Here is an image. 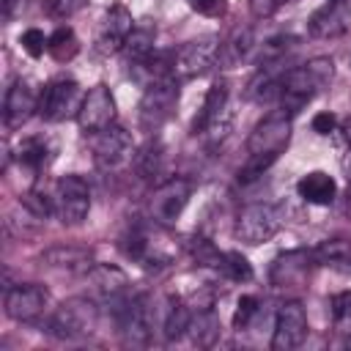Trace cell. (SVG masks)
<instances>
[{"mask_svg": "<svg viewBox=\"0 0 351 351\" xmlns=\"http://www.w3.org/2000/svg\"><path fill=\"white\" fill-rule=\"evenodd\" d=\"M288 140H291V118L288 115L271 112L263 121H258L247 137V156L239 167V181L241 184L258 181L280 159Z\"/></svg>", "mask_w": 351, "mask_h": 351, "instance_id": "cell-1", "label": "cell"}, {"mask_svg": "<svg viewBox=\"0 0 351 351\" xmlns=\"http://www.w3.org/2000/svg\"><path fill=\"white\" fill-rule=\"evenodd\" d=\"M335 74V63L332 58H313L307 60L304 66H296V69H288L285 77H282V85H280V96H277V107L282 115H296L302 112L313 96L329 85Z\"/></svg>", "mask_w": 351, "mask_h": 351, "instance_id": "cell-2", "label": "cell"}, {"mask_svg": "<svg viewBox=\"0 0 351 351\" xmlns=\"http://www.w3.org/2000/svg\"><path fill=\"white\" fill-rule=\"evenodd\" d=\"M123 252L145 266H165L176 258L178 252V241H173V236L167 233L165 225L159 222H148V225H134L123 241H121Z\"/></svg>", "mask_w": 351, "mask_h": 351, "instance_id": "cell-3", "label": "cell"}, {"mask_svg": "<svg viewBox=\"0 0 351 351\" xmlns=\"http://www.w3.org/2000/svg\"><path fill=\"white\" fill-rule=\"evenodd\" d=\"M99 326V307L88 296L66 299L47 321V332L58 340H82L90 337Z\"/></svg>", "mask_w": 351, "mask_h": 351, "instance_id": "cell-4", "label": "cell"}, {"mask_svg": "<svg viewBox=\"0 0 351 351\" xmlns=\"http://www.w3.org/2000/svg\"><path fill=\"white\" fill-rule=\"evenodd\" d=\"M156 321L162 326V310L148 299V296H132V299H123L115 310V324H118V332L123 335L126 343H148L154 329H156Z\"/></svg>", "mask_w": 351, "mask_h": 351, "instance_id": "cell-5", "label": "cell"}, {"mask_svg": "<svg viewBox=\"0 0 351 351\" xmlns=\"http://www.w3.org/2000/svg\"><path fill=\"white\" fill-rule=\"evenodd\" d=\"M49 203H52V214L63 222V225H80L88 211H90V189L88 181L82 176H60L52 184L49 192Z\"/></svg>", "mask_w": 351, "mask_h": 351, "instance_id": "cell-6", "label": "cell"}, {"mask_svg": "<svg viewBox=\"0 0 351 351\" xmlns=\"http://www.w3.org/2000/svg\"><path fill=\"white\" fill-rule=\"evenodd\" d=\"M228 99H230V88L225 80H217L206 99H203V107L197 110L195 121H192V132L195 134H206L211 143H219L228 132H230V121H233V112L228 107Z\"/></svg>", "mask_w": 351, "mask_h": 351, "instance_id": "cell-7", "label": "cell"}, {"mask_svg": "<svg viewBox=\"0 0 351 351\" xmlns=\"http://www.w3.org/2000/svg\"><path fill=\"white\" fill-rule=\"evenodd\" d=\"M176 101H178V80L173 74L145 85V93L140 99V129L148 134L159 132L162 123L173 115Z\"/></svg>", "mask_w": 351, "mask_h": 351, "instance_id": "cell-8", "label": "cell"}, {"mask_svg": "<svg viewBox=\"0 0 351 351\" xmlns=\"http://www.w3.org/2000/svg\"><path fill=\"white\" fill-rule=\"evenodd\" d=\"M285 217L282 208L274 203H250L239 211L236 217V239H241L244 244H263L269 239L277 236V230L282 228Z\"/></svg>", "mask_w": 351, "mask_h": 351, "instance_id": "cell-9", "label": "cell"}, {"mask_svg": "<svg viewBox=\"0 0 351 351\" xmlns=\"http://www.w3.org/2000/svg\"><path fill=\"white\" fill-rule=\"evenodd\" d=\"M52 296L44 285L38 282H19V285H5V299L3 307L8 318L19 324H38L49 313Z\"/></svg>", "mask_w": 351, "mask_h": 351, "instance_id": "cell-10", "label": "cell"}, {"mask_svg": "<svg viewBox=\"0 0 351 351\" xmlns=\"http://www.w3.org/2000/svg\"><path fill=\"white\" fill-rule=\"evenodd\" d=\"M192 192H195V186H192V181L184 178V176H173V178L162 181V184L151 192V200H148V214H151V219L159 222V225H165V228H170V225L184 214V208H186Z\"/></svg>", "mask_w": 351, "mask_h": 351, "instance_id": "cell-11", "label": "cell"}, {"mask_svg": "<svg viewBox=\"0 0 351 351\" xmlns=\"http://www.w3.org/2000/svg\"><path fill=\"white\" fill-rule=\"evenodd\" d=\"M217 60H219V38L203 36V38H192V41L181 44L173 52L170 71L176 80H192V77L206 74Z\"/></svg>", "mask_w": 351, "mask_h": 351, "instance_id": "cell-12", "label": "cell"}, {"mask_svg": "<svg viewBox=\"0 0 351 351\" xmlns=\"http://www.w3.org/2000/svg\"><path fill=\"white\" fill-rule=\"evenodd\" d=\"M82 88L74 80H52L41 93H38V115L49 123H60L69 121L74 115H80L82 107Z\"/></svg>", "mask_w": 351, "mask_h": 351, "instance_id": "cell-13", "label": "cell"}, {"mask_svg": "<svg viewBox=\"0 0 351 351\" xmlns=\"http://www.w3.org/2000/svg\"><path fill=\"white\" fill-rule=\"evenodd\" d=\"M132 156H134V143L126 129L112 123L93 134V159L104 173L126 167L132 162Z\"/></svg>", "mask_w": 351, "mask_h": 351, "instance_id": "cell-14", "label": "cell"}, {"mask_svg": "<svg viewBox=\"0 0 351 351\" xmlns=\"http://www.w3.org/2000/svg\"><path fill=\"white\" fill-rule=\"evenodd\" d=\"M77 121H80L82 132H88V134H96V132L112 126L115 123V96H112V90L101 82L93 85L82 99Z\"/></svg>", "mask_w": 351, "mask_h": 351, "instance_id": "cell-15", "label": "cell"}, {"mask_svg": "<svg viewBox=\"0 0 351 351\" xmlns=\"http://www.w3.org/2000/svg\"><path fill=\"white\" fill-rule=\"evenodd\" d=\"M307 313L299 302H285L277 310L274 332H271V348L274 351H291L304 343L307 337Z\"/></svg>", "mask_w": 351, "mask_h": 351, "instance_id": "cell-16", "label": "cell"}, {"mask_svg": "<svg viewBox=\"0 0 351 351\" xmlns=\"http://www.w3.org/2000/svg\"><path fill=\"white\" fill-rule=\"evenodd\" d=\"M315 266V258H313V250H288L282 255L274 258L271 263V282L277 288H296L307 280L310 269Z\"/></svg>", "mask_w": 351, "mask_h": 351, "instance_id": "cell-17", "label": "cell"}, {"mask_svg": "<svg viewBox=\"0 0 351 351\" xmlns=\"http://www.w3.org/2000/svg\"><path fill=\"white\" fill-rule=\"evenodd\" d=\"M351 25V11L343 5V0H326L318 11H313L307 30L315 38H340Z\"/></svg>", "mask_w": 351, "mask_h": 351, "instance_id": "cell-18", "label": "cell"}, {"mask_svg": "<svg viewBox=\"0 0 351 351\" xmlns=\"http://www.w3.org/2000/svg\"><path fill=\"white\" fill-rule=\"evenodd\" d=\"M36 110H38V93L25 80H16L8 88L5 104H3V121H5V126L8 129H19Z\"/></svg>", "mask_w": 351, "mask_h": 351, "instance_id": "cell-19", "label": "cell"}, {"mask_svg": "<svg viewBox=\"0 0 351 351\" xmlns=\"http://www.w3.org/2000/svg\"><path fill=\"white\" fill-rule=\"evenodd\" d=\"M41 263L49 269H58V271H69V274L90 271L96 266L93 252L88 247H77V244H55V247L44 250Z\"/></svg>", "mask_w": 351, "mask_h": 351, "instance_id": "cell-20", "label": "cell"}, {"mask_svg": "<svg viewBox=\"0 0 351 351\" xmlns=\"http://www.w3.org/2000/svg\"><path fill=\"white\" fill-rule=\"evenodd\" d=\"M132 30H134L132 14L123 5H112L104 14L101 30H99V49L101 52H118V49H123V44H126V38H129Z\"/></svg>", "mask_w": 351, "mask_h": 351, "instance_id": "cell-21", "label": "cell"}, {"mask_svg": "<svg viewBox=\"0 0 351 351\" xmlns=\"http://www.w3.org/2000/svg\"><path fill=\"white\" fill-rule=\"evenodd\" d=\"M296 192L304 203L313 206H329L337 197V181L324 170H310L296 181Z\"/></svg>", "mask_w": 351, "mask_h": 351, "instance_id": "cell-22", "label": "cell"}, {"mask_svg": "<svg viewBox=\"0 0 351 351\" xmlns=\"http://www.w3.org/2000/svg\"><path fill=\"white\" fill-rule=\"evenodd\" d=\"M219 315L214 313V307H195L192 315H189V324H186V335L195 346L200 348H208L219 340Z\"/></svg>", "mask_w": 351, "mask_h": 351, "instance_id": "cell-23", "label": "cell"}, {"mask_svg": "<svg viewBox=\"0 0 351 351\" xmlns=\"http://www.w3.org/2000/svg\"><path fill=\"white\" fill-rule=\"evenodd\" d=\"M16 159L30 173H41L52 162V145H49L47 137H25L16 145Z\"/></svg>", "mask_w": 351, "mask_h": 351, "instance_id": "cell-24", "label": "cell"}, {"mask_svg": "<svg viewBox=\"0 0 351 351\" xmlns=\"http://www.w3.org/2000/svg\"><path fill=\"white\" fill-rule=\"evenodd\" d=\"M41 214H36L30 206L19 200V206L5 214V233L14 239H33L41 230Z\"/></svg>", "mask_w": 351, "mask_h": 351, "instance_id": "cell-25", "label": "cell"}, {"mask_svg": "<svg viewBox=\"0 0 351 351\" xmlns=\"http://www.w3.org/2000/svg\"><path fill=\"white\" fill-rule=\"evenodd\" d=\"M88 277H90V282L96 285V291H99L101 296H107V299L121 296V293L126 291V285H129L126 274H123L118 266H110V263H96V266L88 271Z\"/></svg>", "mask_w": 351, "mask_h": 351, "instance_id": "cell-26", "label": "cell"}, {"mask_svg": "<svg viewBox=\"0 0 351 351\" xmlns=\"http://www.w3.org/2000/svg\"><path fill=\"white\" fill-rule=\"evenodd\" d=\"M252 49H255V38H252V30L244 27V30H236L225 44H219V60L233 69L239 63H244L247 58H252Z\"/></svg>", "mask_w": 351, "mask_h": 351, "instance_id": "cell-27", "label": "cell"}, {"mask_svg": "<svg viewBox=\"0 0 351 351\" xmlns=\"http://www.w3.org/2000/svg\"><path fill=\"white\" fill-rule=\"evenodd\" d=\"M189 315H192V310H189L181 299L170 296V299L165 302V307H162V326H159V329L165 332L167 340H178L181 335H186Z\"/></svg>", "mask_w": 351, "mask_h": 351, "instance_id": "cell-28", "label": "cell"}, {"mask_svg": "<svg viewBox=\"0 0 351 351\" xmlns=\"http://www.w3.org/2000/svg\"><path fill=\"white\" fill-rule=\"evenodd\" d=\"M154 41H156V30L151 25H134V30L129 33L126 44H123V52L129 58L132 66L148 60L154 55Z\"/></svg>", "mask_w": 351, "mask_h": 351, "instance_id": "cell-29", "label": "cell"}, {"mask_svg": "<svg viewBox=\"0 0 351 351\" xmlns=\"http://www.w3.org/2000/svg\"><path fill=\"white\" fill-rule=\"evenodd\" d=\"M47 52H49L58 63H69V60L80 52V38H77V33H74L69 25H60V27L49 36Z\"/></svg>", "mask_w": 351, "mask_h": 351, "instance_id": "cell-30", "label": "cell"}, {"mask_svg": "<svg viewBox=\"0 0 351 351\" xmlns=\"http://www.w3.org/2000/svg\"><path fill=\"white\" fill-rule=\"evenodd\" d=\"M313 258L315 263H326V266L351 263V244L346 239H326L313 250Z\"/></svg>", "mask_w": 351, "mask_h": 351, "instance_id": "cell-31", "label": "cell"}, {"mask_svg": "<svg viewBox=\"0 0 351 351\" xmlns=\"http://www.w3.org/2000/svg\"><path fill=\"white\" fill-rule=\"evenodd\" d=\"M219 271L233 282H250L252 280V266L241 252H222Z\"/></svg>", "mask_w": 351, "mask_h": 351, "instance_id": "cell-32", "label": "cell"}, {"mask_svg": "<svg viewBox=\"0 0 351 351\" xmlns=\"http://www.w3.org/2000/svg\"><path fill=\"white\" fill-rule=\"evenodd\" d=\"M137 173L140 178H151L162 170V145L159 143H148L143 154H137Z\"/></svg>", "mask_w": 351, "mask_h": 351, "instance_id": "cell-33", "label": "cell"}, {"mask_svg": "<svg viewBox=\"0 0 351 351\" xmlns=\"http://www.w3.org/2000/svg\"><path fill=\"white\" fill-rule=\"evenodd\" d=\"M332 321H335V329H340L343 335H351V291L337 293L332 299Z\"/></svg>", "mask_w": 351, "mask_h": 351, "instance_id": "cell-34", "label": "cell"}, {"mask_svg": "<svg viewBox=\"0 0 351 351\" xmlns=\"http://www.w3.org/2000/svg\"><path fill=\"white\" fill-rule=\"evenodd\" d=\"M258 310H261V302H258V296H241L239 302H236V313H233V329H247L250 324H252V318L258 315Z\"/></svg>", "mask_w": 351, "mask_h": 351, "instance_id": "cell-35", "label": "cell"}, {"mask_svg": "<svg viewBox=\"0 0 351 351\" xmlns=\"http://www.w3.org/2000/svg\"><path fill=\"white\" fill-rule=\"evenodd\" d=\"M19 44H22V49H25L30 58H41L44 49H47V44H49V36H44V30H38V27H27V30L19 36Z\"/></svg>", "mask_w": 351, "mask_h": 351, "instance_id": "cell-36", "label": "cell"}, {"mask_svg": "<svg viewBox=\"0 0 351 351\" xmlns=\"http://www.w3.org/2000/svg\"><path fill=\"white\" fill-rule=\"evenodd\" d=\"M88 0H44V11L52 19H69L74 16Z\"/></svg>", "mask_w": 351, "mask_h": 351, "instance_id": "cell-37", "label": "cell"}, {"mask_svg": "<svg viewBox=\"0 0 351 351\" xmlns=\"http://www.w3.org/2000/svg\"><path fill=\"white\" fill-rule=\"evenodd\" d=\"M186 3L203 16H222L228 11V0H186Z\"/></svg>", "mask_w": 351, "mask_h": 351, "instance_id": "cell-38", "label": "cell"}, {"mask_svg": "<svg viewBox=\"0 0 351 351\" xmlns=\"http://www.w3.org/2000/svg\"><path fill=\"white\" fill-rule=\"evenodd\" d=\"M288 0H250V8H252V16L258 19H266L271 14H277Z\"/></svg>", "mask_w": 351, "mask_h": 351, "instance_id": "cell-39", "label": "cell"}, {"mask_svg": "<svg viewBox=\"0 0 351 351\" xmlns=\"http://www.w3.org/2000/svg\"><path fill=\"white\" fill-rule=\"evenodd\" d=\"M337 129V118L332 112H315L313 115V132L318 134H332Z\"/></svg>", "mask_w": 351, "mask_h": 351, "instance_id": "cell-40", "label": "cell"}, {"mask_svg": "<svg viewBox=\"0 0 351 351\" xmlns=\"http://www.w3.org/2000/svg\"><path fill=\"white\" fill-rule=\"evenodd\" d=\"M14 5H16V0H0V11H3V16H5V19L11 16V11H14Z\"/></svg>", "mask_w": 351, "mask_h": 351, "instance_id": "cell-41", "label": "cell"}, {"mask_svg": "<svg viewBox=\"0 0 351 351\" xmlns=\"http://www.w3.org/2000/svg\"><path fill=\"white\" fill-rule=\"evenodd\" d=\"M343 134H346V145H348V151H351V118L343 123Z\"/></svg>", "mask_w": 351, "mask_h": 351, "instance_id": "cell-42", "label": "cell"}, {"mask_svg": "<svg viewBox=\"0 0 351 351\" xmlns=\"http://www.w3.org/2000/svg\"><path fill=\"white\" fill-rule=\"evenodd\" d=\"M346 348H351V335H348V337H346Z\"/></svg>", "mask_w": 351, "mask_h": 351, "instance_id": "cell-43", "label": "cell"}, {"mask_svg": "<svg viewBox=\"0 0 351 351\" xmlns=\"http://www.w3.org/2000/svg\"><path fill=\"white\" fill-rule=\"evenodd\" d=\"M348 266H351V263H348Z\"/></svg>", "mask_w": 351, "mask_h": 351, "instance_id": "cell-44", "label": "cell"}]
</instances>
